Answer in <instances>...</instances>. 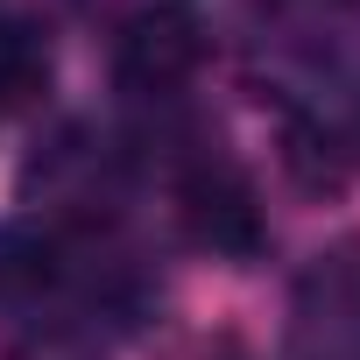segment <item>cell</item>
<instances>
[{
    "instance_id": "obj_3",
    "label": "cell",
    "mask_w": 360,
    "mask_h": 360,
    "mask_svg": "<svg viewBox=\"0 0 360 360\" xmlns=\"http://www.w3.org/2000/svg\"><path fill=\"white\" fill-rule=\"evenodd\" d=\"M176 219H184L191 248L219 255V262H255L269 226H262V205H255V184L226 162V155H191L184 176H176Z\"/></svg>"
},
{
    "instance_id": "obj_7",
    "label": "cell",
    "mask_w": 360,
    "mask_h": 360,
    "mask_svg": "<svg viewBox=\"0 0 360 360\" xmlns=\"http://www.w3.org/2000/svg\"><path fill=\"white\" fill-rule=\"evenodd\" d=\"M8 360H99V353L78 332H29V339L8 346Z\"/></svg>"
},
{
    "instance_id": "obj_4",
    "label": "cell",
    "mask_w": 360,
    "mask_h": 360,
    "mask_svg": "<svg viewBox=\"0 0 360 360\" xmlns=\"http://www.w3.org/2000/svg\"><path fill=\"white\" fill-rule=\"evenodd\" d=\"M29 198L50 205V226L57 233H99L120 205V162L106 155L99 134L85 127H64L36 162H29Z\"/></svg>"
},
{
    "instance_id": "obj_2",
    "label": "cell",
    "mask_w": 360,
    "mask_h": 360,
    "mask_svg": "<svg viewBox=\"0 0 360 360\" xmlns=\"http://www.w3.org/2000/svg\"><path fill=\"white\" fill-rule=\"evenodd\" d=\"M290 360H360V233L325 248L297 276Z\"/></svg>"
},
{
    "instance_id": "obj_8",
    "label": "cell",
    "mask_w": 360,
    "mask_h": 360,
    "mask_svg": "<svg viewBox=\"0 0 360 360\" xmlns=\"http://www.w3.org/2000/svg\"><path fill=\"white\" fill-rule=\"evenodd\" d=\"M346 8H360V0H346Z\"/></svg>"
},
{
    "instance_id": "obj_6",
    "label": "cell",
    "mask_w": 360,
    "mask_h": 360,
    "mask_svg": "<svg viewBox=\"0 0 360 360\" xmlns=\"http://www.w3.org/2000/svg\"><path fill=\"white\" fill-rule=\"evenodd\" d=\"M57 78V50L36 8H0V113H29L43 106Z\"/></svg>"
},
{
    "instance_id": "obj_5",
    "label": "cell",
    "mask_w": 360,
    "mask_h": 360,
    "mask_svg": "<svg viewBox=\"0 0 360 360\" xmlns=\"http://www.w3.org/2000/svg\"><path fill=\"white\" fill-rule=\"evenodd\" d=\"M205 64V29L191 8H141L113 36V78L141 99H176Z\"/></svg>"
},
{
    "instance_id": "obj_1",
    "label": "cell",
    "mask_w": 360,
    "mask_h": 360,
    "mask_svg": "<svg viewBox=\"0 0 360 360\" xmlns=\"http://www.w3.org/2000/svg\"><path fill=\"white\" fill-rule=\"evenodd\" d=\"M99 233H57L50 219H0V311H43L106 276Z\"/></svg>"
}]
</instances>
